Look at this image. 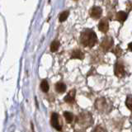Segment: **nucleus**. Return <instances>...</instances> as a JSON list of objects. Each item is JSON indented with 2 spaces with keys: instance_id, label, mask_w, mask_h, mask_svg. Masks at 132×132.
<instances>
[{
  "instance_id": "1",
  "label": "nucleus",
  "mask_w": 132,
  "mask_h": 132,
  "mask_svg": "<svg viewBox=\"0 0 132 132\" xmlns=\"http://www.w3.org/2000/svg\"><path fill=\"white\" fill-rule=\"evenodd\" d=\"M80 40L84 46L93 47L97 43V35L93 31L87 29L82 32Z\"/></svg>"
},
{
  "instance_id": "2",
  "label": "nucleus",
  "mask_w": 132,
  "mask_h": 132,
  "mask_svg": "<svg viewBox=\"0 0 132 132\" xmlns=\"http://www.w3.org/2000/svg\"><path fill=\"white\" fill-rule=\"evenodd\" d=\"M76 123L82 129H87L93 123V116L88 111H82L76 118Z\"/></svg>"
},
{
  "instance_id": "3",
  "label": "nucleus",
  "mask_w": 132,
  "mask_h": 132,
  "mask_svg": "<svg viewBox=\"0 0 132 132\" xmlns=\"http://www.w3.org/2000/svg\"><path fill=\"white\" fill-rule=\"evenodd\" d=\"M95 107L101 113H109L112 109V103L106 97H99L95 102Z\"/></svg>"
},
{
  "instance_id": "4",
  "label": "nucleus",
  "mask_w": 132,
  "mask_h": 132,
  "mask_svg": "<svg viewBox=\"0 0 132 132\" xmlns=\"http://www.w3.org/2000/svg\"><path fill=\"white\" fill-rule=\"evenodd\" d=\"M114 73L116 76L118 78H123L126 75V70L125 66L121 63V62H117L114 66Z\"/></svg>"
},
{
  "instance_id": "5",
  "label": "nucleus",
  "mask_w": 132,
  "mask_h": 132,
  "mask_svg": "<svg viewBox=\"0 0 132 132\" xmlns=\"http://www.w3.org/2000/svg\"><path fill=\"white\" fill-rule=\"evenodd\" d=\"M51 126L55 128L56 130L60 131L62 129V126L60 122V118H59V115L55 112H53L51 114Z\"/></svg>"
},
{
  "instance_id": "6",
  "label": "nucleus",
  "mask_w": 132,
  "mask_h": 132,
  "mask_svg": "<svg viewBox=\"0 0 132 132\" xmlns=\"http://www.w3.org/2000/svg\"><path fill=\"white\" fill-rule=\"evenodd\" d=\"M112 45H113V39L111 37H106L101 44V48L104 51H107L112 47Z\"/></svg>"
},
{
  "instance_id": "7",
  "label": "nucleus",
  "mask_w": 132,
  "mask_h": 132,
  "mask_svg": "<svg viewBox=\"0 0 132 132\" xmlns=\"http://www.w3.org/2000/svg\"><path fill=\"white\" fill-rule=\"evenodd\" d=\"M75 93H76L75 89H73L70 92H69V93L64 98V102L69 103V104H73L74 102V100H75Z\"/></svg>"
},
{
  "instance_id": "8",
  "label": "nucleus",
  "mask_w": 132,
  "mask_h": 132,
  "mask_svg": "<svg viewBox=\"0 0 132 132\" xmlns=\"http://www.w3.org/2000/svg\"><path fill=\"white\" fill-rule=\"evenodd\" d=\"M102 8L99 7H93L90 11V16L94 19H98L102 15Z\"/></svg>"
},
{
  "instance_id": "9",
  "label": "nucleus",
  "mask_w": 132,
  "mask_h": 132,
  "mask_svg": "<svg viewBox=\"0 0 132 132\" xmlns=\"http://www.w3.org/2000/svg\"><path fill=\"white\" fill-rule=\"evenodd\" d=\"M98 28L102 32H104V33L107 32V31H108V29H109V24H108V22H107V20L102 19L98 24Z\"/></svg>"
},
{
  "instance_id": "10",
  "label": "nucleus",
  "mask_w": 132,
  "mask_h": 132,
  "mask_svg": "<svg viewBox=\"0 0 132 132\" xmlns=\"http://www.w3.org/2000/svg\"><path fill=\"white\" fill-rule=\"evenodd\" d=\"M55 91L58 93H63L65 92L66 90V85L64 84V82H57L55 84Z\"/></svg>"
},
{
  "instance_id": "11",
  "label": "nucleus",
  "mask_w": 132,
  "mask_h": 132,
  "mask_svg": "<svg viewBox=\"0 0 132 132\" xmlns=\"http://www.w3.org/2000/svg\"><path fill=\"white\" fill-rule=\"evenodd\" d=\"M71 58L73 59H78V60H82L84 59V54L79 50H74V51L71 53Z\"/></svg>"
},
{
  "instance_id": "12",
  "label": "nucleus",
  "mask_w": 132,
  "mask_h": 132,
  "mask_svg": "<svg viewBox=\"0 0 132 132\" xmlns=\"http://www.w3.org/2000/svg\"><path fill=\"white\" fill-rule=\"evenodd\" d=\"M127 18V14H126V12H123V11H121V12H117V19L118 21H120V22H125V21L126 20Z\"/></svg>"
},
{
  "instance_id": "13",
  "label": "nucleus",
  "mask_w": 132,
  "mask_h": 132,
  "mask_svg": "<svg viewBox=\"0 0 132 132\" xmlns=\"http://www.w3.org/2000/svg\"><path fill=\"white\" fill-rule=\"evenodd\" d=\"M64 117L66 120V121H67L69 124L72 123V121H73V115L71 112H69V111H64Z\"/></svg>"
},
{
  "instance_id": "14",
  "label": "nucleus",
  "mask_w": 132,
  "mask_h": 132,
  "mask_svg": "<svg viewBox=\"0 0 132 132\" xmlns=\"http://www.w3.org/2000/svg\"><path fill=\"white\" fill-rule=\"evenodd\" d=\"M49 84L46 80H42L40 82V89L43 93H47L49 91Z\"/></svg>"
},
{
  "instance_id": "15",
  "label": "nucleus",
  "mask_w": 132,
  "mask_h": 132,
  "mask_svg": "<svg viewBox=\"0 0 132 132\" xmlns=\"http://www.w3.org/2000/svg\"><path fill=\"white\" fill-rule=\"evenodd\" d=\"M126 106L132 112V95H128L126 100Z\"/></svg>"
},
{
  "instance_id": "16",
  "label": "nucleus",
  "mask_w": 132,
  "mask_h": 132,
  "mask_svg": "<svg viewBox=\"0 0 132 132\" xmlns=\"http://www.w3.org/2000/svg\"><path fill=\"white\" fill-rule=\"evenodd\" d=\"M60 47V42L58 40H54L51 45V51L55 52L58 51V49Z\"/></svg>"
},
{
  "instance_id": "17",
  "label": "nucleus",
  "mask_w": 132,
  "mask_h": 132,
  "mask_svg": "<svg viewBox=\"0 0 132 132\" xmlns=\"http://www.w3.org/2000/svg\"><path fill=\"white\" fill-rule=\"evenodd\" d=\"M69 15V11H64V12H62V13H60V18H59L60 22H64V21L68 18Z\"/></svg>"
},
{
  "instance_id": "18",
  "label": "nucleus",
  "mask_w": 132,
  "mask_h": 132,
  "mask_svg": "<svg viewBox=\"0 0 132 132\" xmlns=\"http://www.w3.org/2000/svg\"><path fill=\"white\" fill-rule=\"evenodd\" d=\"M92 132H106V131L102 126H97L94 128Z\"/></svg>"
},
{
  "instance_id": "19",
  "label": "nucleus",
  "mask_w": 132,
  "mask_h": 132,
  "mask_svg": "<svg viewBox=\"0 0 132 132\" xmlns=\"http://www.w3.org/2000/svg\"><path fill=\"white\" fill-rule=\"evenodd\" d=\"M115 54H116V55H118V56H120V55H121V48H120L119 46H117V48H116V51H113Z\"/></svg>"
},
{
  "instance_id": "20",
  "label": "nucleus",
  "mask_w": 132,
  "mask_h": 132,
  "mask_svg": "<svg viewBox=\"0 0 132 132\" xmlns=\"http://www.w3.org/2000/svg\"><path fill=\"white\" fill-rule=\"evenodd\" d=\"M128 49H129L130 51H132V42H130L129 45H128Z\"/></svg>"
},
{
  "instance_id": "21",
  "label": "nucleus",
  "mask_w": 132,
  "mask_h": 132,
  "mask_svg": "<svg viewBox=\"0 0 132 132\" xmlns=\"http://www.w3.org/2000/svg\"><path fill=\"white\" fill-rule=\"evenodd\" d=\"M75 132H85V131H84V130H77V131H75Z\"/></svg>"
},
{
  "instance_id": "22",
  "label": "nucleus",
  "mask_w": 132,
  "mask_h": 132,
  "mask_svg": "<svg viewBox=\"0 0 132 132\" xmlns=\"http://www.w3.org/2000/svg\"><path fill=\"white\" fill-rule=\"evenodd\" d=\"M74 1H77V0H74Z\"/></svg>"
}]
</instances>
